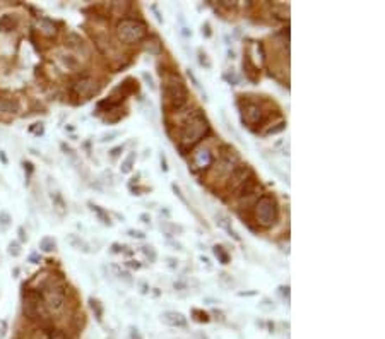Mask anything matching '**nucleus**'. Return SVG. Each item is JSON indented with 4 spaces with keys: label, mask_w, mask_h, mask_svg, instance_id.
I'll return each mask as SVG.
<instances>
[{
    "label": "nucleus",
    "mask_w": 385,
    "mask_h": 339,
    "mask_svg": "<svg viewBox=\"0 0 385 339\" xmlns=\"http://www.w3.org/2000/svg\"><path fill=\"white\" fill-rule=\"evenodd\" d=\"M192 315H194L195 321H197V322H204V324L211 321L209 315H207L206 312H202V310H199V309H194V310H192Z\"/></svg>",
    "instance_id": "30"
},
{
    "label": "nucleus",
    "mask_w": 385,
    "mask_h": 339,
    "mask_svg": "<svg viewBox=\"0 0 385 339\" xmlns=\"http://www.w3.org/2000/svg\"><path fill=\"white\" fill-rule=\"evenodd\" d=\"M187 75H188V77H190L192 84H194L195 87H197V89H200V84H199L197 77H195V75H194V72H192V69H188V70H187Z\"/></svg>",
    "instance_id": "45"
},
{
    "label": "nucleus",
    "mask_w": 385,
    "mask_h": 339,
    "mask_svg": "<svg viewBox=\"0 0 385 339\" xmlns=\"http://www.w3.org/2000/svg\"><path fill=\"white\" fill-rule=\"evenodd\" d=\"M48 339H69V338H67V334L63 333V331H60V329H53L50 334H48Z\"/></svg>",
    "instance_id": "36"
},
{
    "label": "nucleus",
    "mask_w": 385,
    "mask_h": 339,
    "mask_svg": "<svg viewBox=\"0 0 385 339\" xmlns=\"http://www.w3.org/2000/svg\"><path fill=\"white\" fill-rule=\"evenodd\" d=\"M159 230H161L163 235H166L168 238L175 237L176 233H182V226H176V225H173V223H170V221H161V225H159Z\"/></svg>",
    "instance_id": "21"
},
{
    "label": "nucleus",
    "mask_w": 385,
    "mask_h": 339,
    "mask_svg": "<svg viewBox=\"0 0 385 339\" xmlns=\"http://www.w3.org/2000/svg\"><path fill=\"white\" fill-rule=\"evenodd\" d=\"M7 333V322L5 321H0V339H3Z\"/></svg>",
    "instance_id": "47"
},
{
    "label": "nucleus",
    "mask_w": 385,
    "mask_h": 339,
    "mask_svg": "<svg viewBox=\"0 0 385 339\" xmlns=\"http://www.w3.org/2000/svg\"><path fill=\"white\" fill-rule=\"evenodd\" d=\"M38 27L45 36H53V34L57 33V26H55L53 21H50V19H39Z\"/></svg>",
    "instance_id": "20"
},
{
    "label": "nucleus",
    "mask_w": 385,
    "mask_h": 339,
    "mask_svg": "<svg viewBox=\"0 0 385 339\" xmlns=\"http://www.w3.org/2000/svg\"><path fill=\"white\" fill-rule=\"evenodd\" d=\"M284 129H286V122H281V123H278V125H274V127H269V129L266 130V134H269V135L279 134V132H283Z\"/></svg>",
    "instance_id": "33"
},
{
    "label": "nucleus",
    "mask_w": 385,
    "mask_h": 339,
    "mask_svg": "<svg viewBox=\"0 0 385 339\" xmlns=\"http://www.w3.org/2000/svg\"><path fill=\"white\" fill-rule=\"evenodd\" d=\"M110 269L115 273V276H117L118 279H122L123 283H127V285H134V279H132L130 273H127V271H122V267L117 266V264H111Z\"/></svg>",
    "instance_id": "22"
},
{
    "label": "nucleus",
    "mask_w": 385,
    "mask_h": 339,
    "mask_svg": "<svg viewBox=\"0 0 385 339\" xmlns=\"http://www.w3.org/2000/svg\"><path fill=\"white\" fill-rule=\"evenodd\" d=\"M128 266L134 267V269H139V267H140V264H139L137 261H128Z\"/></svg>",
    "instance_id": "55"
},
{
    "label": "nucleus",
    "mask_w": 385,
    "mask_h": 339,
    "mask_svg": "<svg viewBox=\"0 0 385 339\" xmlns=\"http://www.w3.org/2000/svg\"><path fill=\"white\" fill-rule=\"evenodd\" d=\"M147 290H149V288H147L146 283H140V293H147Z\"/></svg>",
    "instance_id": "58"
},
{
    "label": "nucleus",
    "mask_w": 385,
    "mask_h": 339,
    "mask_svg": "<svg viewBox=\"0 0 385 339\" xmlns=\"http://www.w3.org/2000/svg\"><path fill=\"white\" fill-rule=\"evenodd\" d=\"M0 158H2L3 163H7V158H5V154H3V153H0Z\"/></svg>",
    "instance_id": "61"
},
{
    "label": "nucleus",
    "mask_w": 385,
    "mask_h": 339,
    "mask_svg": "<svg viewBox=\"0 0 385 339\" xmlns=\"http://www.w3.org/2000/svg\"><path fill=\"white\" fill-rule=\"evenodd\" d=\"M41 293L43 303H45L48 312H60L65 307V286H63V283L55 281L53 278L48 279Z\"/></svg>",
    "instance_id": "5"
},
{
    "label": "nucleus",
    "mask_w": 385,
    "mask_h": 339,
    "mask_svg": "<svg viewBox=\"0 0 385 339\" xmlns=\"http://www.w3.org/2000/svg\"><path fill=\"white\" fill-rule=\"evenodd\" d=\"M115 137H118V130H111V132L103 134L99 141H101V142H110V141H113Z\"/></svg>",
    "instance_id": "37"
},
{
    "label": "nucleus",
    "mask_w": 385,
    "mask_h": 339,
    "mask_svg": "<svg viewBox=\"0 0 385 339\" xmlns=\"http://www.w3.org/2000/svg\"><path fill=\"white\" fill-rule=\"evenodd\" d=\"M161 322L170 327H185L187 326V317L182 312H175V310H170V312L161 314Z\"/></svg>",
    "instance_id": "11"
},
{
    "label": "nucleus",
    "mask_w": 385,
    "mask_h": 339,
    "mask_svg": "<svg viewBox=\"0 0 385 339\" xmlns=\"http://www.w3.org/2000/svg\"><path fill=\"white\" fill-rule=\"evenodd\" d=\"M252 178V171L248 168V165L238 166L235 168L233 173L230 175V183H228V189L230 190H240L245 183Z\"/></svg>",
    "instance_id": "9"
},
{
    "label": "nucleus",
    "mask_w": 385,
    "mask_h": 339,
    "mask_svg": "<svg viewBox=\"0 0 385 339\" xmlns=\"http://www.w3.org/2000/svg\"><path fill=\"white\" fill-rule=\"evenodd\" d=\"M163 96L166 101L168 108L171 111H180L187 106L188 103V91L183 82V79L178 74L171 72L166 75L163 86Z\"/></svg>",
    "instance_id": "2"
},
{
    "label": "nucleus",
    "mask_w": 385,
    "mask_h": 339,
    "mask_svg": "<svg viewBox=\"0 0 385 339\" xmlns=\"http://www.w3.org/2000/svg\"><path fill=\"white\" fill-rule=\"evenodd\" d=\"M51 202H53V211L58 216H65L67 214V204L60 192H51Z\"/></svg>",
    "instance_id": "17"
},
{
    "label": "nucleus",
    "mask_w": 385,
    "mask_h": 339,
    "mask_svg": "<svg viewBox=\"0 0 385 339\" xmlns=\"http://www.w3.org/2000/svg\"><path fill=\"white\" fill-rule=\"evenodd\" d=\"M272 12L281 19H288L290 17V5H286V3H276V5H272Z\"/></svg>",
    "instance_id": "26"
},
{
    "label": "nucleus",
    "mask_w": 385,
    "mask_h": 339,
    "mask_svg": "<svg viewBox=\"0 0 385 339\" xmlns=\"http://www.w3.org/2000/svg\"><path fill=\"white\" fill-rule=\"evenodd\" d=\"M10 221H12V218L9 216V213L2 211V213H0V223H2L3 226H7V225H10Z\"/></svg>",
    "instance_id": "40"
},
{
    "label": "nucleus",
    "mask_w": 385,
    "mask_h": 339,
    "mask_svg": "<svg viewBox=\"0 0 385 339\" xmlns=\"http://www.w3.org/2000/svg\"><path fill=\"white\" fill-rule=\"evenodd\" d=\"M216 223H218L219 228H223L228 235H230V237H233L235 240H240V235L233 230V226H231V221H230V218H228V216H224V214H221V213L216 214Z\"/></svg>",
    "instance_id": "15"
},
{
    "label": "nucleus",
    "mask_w": 385,
    "mask_h": 339,
    "mask_svg": "<svg viewBox=\"0 0 385 339\" xmlns=\"http://www.w3.org/2000/svg\"><path fill=\"white\" fill-rule=\"evenodd\" d=\"M62 60H63V63H67L69 67H77V60H75L72 55H62Z\"/></svg>",
    "instance_id": "39"
},
{
    "label": "nucleus",
    "mask_w": 385,
    "mask_h": 339,
    "mask_svg": "<svg viewBox=\"0 0 385 339\" xmlns=\"http://www.w3.org/2000/svg\"><path fill=\"white\" fill-rule=\"evenodd\" d=\"M199 63L204 67V69H211V67H212V63L209 60V57H207V53H206V51H202V50H199Z\"/></svg>",
    "instance_id": "31"
},
{
    "label": "nucleus",
    "mask_w": 385,
    "mask_h": 339,
    "mask_svg": "<svg viewBox=\"0 0 385 339\" xmlns=\"http://www.w3.org/2000/svg\"><path fill=\"white\" fill-rule=\"evenodd\" d=\"M17 233H19V240H21V242H27V235H26V231H24V228H19Z\"/></svg>",
    "instance_id": "51"
},
{
    "label": "nucleus",
    "mask_w": 385,
    "mask_h": 339,
    "mask_svg": "<svg viewBox=\"0 0 385 339\" xmlns=\"http://www.w3.org/2000/svg\"><path fill=\"white\" fill-rule=\"evenodd\" d=\"M161 168H163V171H168V161H166V156H164V153H161Z\"/></svg>",
    "instance_id": "52"
},
{
    "label": "nucleus",
    "mask_w": 385,
    "mask_h": 339,
    "mask_svg": "<svg viewBox=\"0 0 385 339\" xmlns=\"http://www.w3.org/2000/svg\"><path fill=\"white\" fill-rule=\"evenodd\" d=\"M142 79H144V81H146V84L149 86L151 89H156V86H154V81H152V77H151L149 74H147V72H144V74H142Z\"/></svg>",
    "instance_id": "44"
},
{
    "label": "nucleus",
    "mask_w": 385,
    "mask_h": 339,
    "mask_svg": "<svg viewBox=\"0 0 385 339\" xmlns=\"http://www.w3.org/2000/svg\"><path fill=\"white\" fill-rule=\"evenodd\" d=\"M140 252L144 254V257H146L149 262H156V261H158V252H156L154 247H151V245H144L142 249H140Z\"/></svg>",
    "instance_id": "28"
},
{
    "label": "nucleus",
    "mask_w": 385,
    "mask_h": 339,
    "mask_svg": "<svg viewBox=\"0 0 385 339\" xmlns=\"http://www.w3.org/2000/svg\"><path fill=\"white\" fill-rule=\"evenodd\" d=\"M139 219H140V223H144V225H149V223H151V216H149L147 213H142V214H140Z\"/></svg>",
    "instance_id": "48"
},
{
    "label": "nucleus",
    "mask_w": 385,
    "mask_h": 339,
    "mask_svg": "<svg viewBox=\"0 0 385 339\" xmlns=\"http://www.w3.org/2000/svg\"><path fill=\"white\" fill-rule=\"evenodd\" d=\"M29 261L33 262V264H38V262H39V259H38V255H36V254H33V255H31V257H29Z\"/></svg>",
    "instance_id": "57"
},
{
    "label": "nucleus",
    "mask_w": 385,
    "mask_h": 339,
    "mask_svg": "<svg viewBox=\"0 0 385 339\" xmlns=\"http://www.w3.org/2000/svg\"><path fill=\"white\" fill-rule=\"evenodd\" d=\"M260 309H262V310H272V309H274V303H272L271 300H269V298H264V302L262 303H260Z\"/></svg>",
    "instance_id": "42"
},
{
    "label": "nucleus",
    "mask_w": 385,
    "mask_h": 339,
    "mask_svg": "<svg viewBox=\"0 0 385 339\" xmlns=\"http://www.w3.org/2000/svg\"><path fill=\"white\" fill-rule=\"evenodd\" d=\"M17 26H19V19L15 14H3L2 17H0V31H2V33H10V31H14Z\"/></svg>",
    "instance_id": "14"
},
{
    "label": "nucleus",
    "mask_w": 385,
    "mask_h": 339,
    "mask_svg": "<svg viewBox=\"0 0 385 339\" xmlns=\"http://www.w3.org/2000/svg\"><path fill=\"white\" fill-rule=\"evenodd\" d=\"M89 303H91V309H93V312L96 314V319H98V321H101V317H103V307H101V303H99L98 300H94V298H91Z\"/></svg>",
    "instance_id": "29"
},
{
    "label": "nucleus",
    "mask_w": 385,
    "mask_h": 339,
    "mask_svg": "<svg viewBox=\"0 0 385 339\" xmlns=\"http://www.w3.org/2000/svg\"><path fill=\"white\" fill-rule=\"evenodd\" d=\"M9 254L12 257H19L21 255V245L17 242H10L9 243Z\"/></svg>",
    "instance_id": "34"
},
{
    "label": "nucleus",
    "mask_w": 385,
    "mask_h": 339,
    "mask_svg": "<svg viewBox=\"0 0 385 339\" xmlns=\"http://www.w3.org/2000/svg\"><path fill=\"white\" fill-rule=\"evenodd\" d=\"M171 190L175 192V195H178V199L180 201L183 202V204H187V199H185V195L182 194V190H180V187L176 185V183H171Z\"/></svg>",
    "instance_id": "38"
},
{
    "label": "nucleus",
    "mask_w": 385,
    "mask_h": 339,
    "mask_svg": "<svg viewBox=\"0 0 385 339\" xmlns=\"http://www.w3.org/2000/svg\"><path fill=\"white\" fill-rule=\"evenodd\" d=\"M254 216L259 226L262 228H272L278 221L279 206L272 195H260L254 204Z\"/></svg>",
    "instance_id": "4"
},
{
    "label": "nucleus",
    "mask_w": 385,
    "mask_h": 339,
    "mask_svg": "<svg viewBox=\"0 0 385 339\" xmlns=\"http://www.w3.org/2000/svg\"><path fill=\"white\" fill-rule=\"evenodd\" d=\"M113 252H115V254L122 252V249H120V245H118V243H113Z\"/></svg>",
    "instance_id": "59"
},
{
    "label": "nucleus",
    "mask_w": 385,
    "mask_h": 339,
    "mask_svg": "<svg viewBox=\"0 0 385 339\" xmlns=\"http://www.w3.org/2000/svg\"><path fill=\"white\" fill-rule=\"evenodd\" d=\"M15 111H19L17 99L0 96V113H15Z\"/></svg>",
    "instance_id": "16"
},
{
    "label": "nucleus",
    "mask_w": 385,
    "mask_h": 339,
    "mask_svg": "<svg viewBox=\"0 0 385 339\" xmlns=\"http://www.w3.org/2000/svg\"><path fill=\"white\" fill-rule=\"evenodd\" d=\"M209 120L200 110H194L185 115L182 120L178 132V142L182 149H190L195 144H199L207 134H209Z\"/></svg>",
    "instance_id": "1"
},
{
    "label": "nucleus",
    "mask_w": 385,
    "mask_h": 339,
    "mask_svg": "<svg viewBox=\"0 0 385 339\" xmlns=\"http://www.w3.org/2000/svg\"><path fill=\"white\" fill-rule=\"evenodd\" d=\"M67 242L74 250L82 254H91V245L87 243L84 238H81L79 235H67Z\"/></svg>",
    "instance_id": "13"
},
{
    "label": "nucleus",
    "mask_w": 385,
    "mask_h": 339,
    "mask_svg": "<svg viewBox=\"0 0 385 339\" xmlns=\"http://www.w3.org/2000/svg\"><path fill=\"white\" fill-rule=\"evenodd\" d=\"M120 153H122V146H120V147H115V149L111 151V158H117Z\"/></svg>",
    "instance_id": "54"
},
{
    "label": "nucleus",
    "mask_w": 385,
    "mask_h": 339,
    "mask_svg": "<svg viewBox=\"0 0 385 339\" xmlns=\"http://www.w3.org/2000/svg\"><path fill=\"white\" fill-rule=\"evenodd\" d=\"M212 252H214V255L218 257V261L221 262V264H230V254L226 252V249H223L221 245H214L212 247Z\"/></svg>",
    "instance_id": "24"
},
{
    "label": "nucleus",
    "mask_w": 385,
    "mask_h": 339,
    "mask_svg": "<svg viewBox=\"0 0 385 339\" xmlns=\"http://www.w3.org/2000/svg\"><path fill=\"white\" fill-rule=\"evenodd\" d=\"M281 293H283V295H286V297H290V288H288V286H286V288H284V286H281Z\"/></svg>",
    "instance_id": "56"
},
{
    "label": "nucleus",
    "mask_w": 385,
    "mask_h": 339,
    "mask_svg": "<svg viewBox=\"0 0 385 339\" xmlns=\"http://www.w3.org/2000/svg\"><path fill=\"white\" fill-rule=\"evenodd\" d=\"M221 5L224 7V9H235V7H236V2H230V0H223Z\"/></svg>",
    "instance_id": "49"
},
{
    "label": "nucleus",
    "mask_w": 385,
    "mask_h": 339,
    "mask_svg": "<svg viewBox=\"0 0 385 339\" xmlns=\"http://www.w3.org/2000/svg\"><path fill=\"white\" fill-rule=\"evenodd\" d=\"M22 310L24 315L31 321H36V319H43L46 317L48 310L45 307V303L39 298V295H36L34 291H29V293L24 297V303H22Z\"/></svg>",
    "instance_id": "6"
},
{
    "label": "nucleus",
    "mask_w": 385,
    "mask_h": 339,
    "mask_svg": "<svg viewBox=\"0 0 385 339\" xmlns=\"http://www.w3.org/2000/svg\"><path fill=\"white\" fill-rule=\"evenodd\" d=\"M166 266L170 267V269H176V267H178V261L173 257H166Z\"/></svg>",
    "instance_id": "46"
},
{
    "label": "nucleus",
    "mask_w": 385,
    "mask_h": 339,
    "mask_svg": "<svg viewBox=\"0 0 385 339\" xmlns=\"http://www.w3.org/2000/svg\"><path fill=\"white\" fill-rule=\"evenodd\" d=\"M202 36L204 38H211L212 36V31H211V24H209V22H204V24H202Z\"/></svg>",
    "instance_id": "41"
},
{
    "label": "nucleus",
    "mask_w": 385,
    "mask_h": 339,
    "mask_svg": "<svg viewBox=\"0 0 385 339\" xmlns=\"http://www.w3.org/2000/svg\"><path fill=\"white\" fill-rule=\"evenodd\" d=\"M200 262H202V264H206V267H207V269H212V266H211V261H209V259H207V257H204V255H202V257H200Z\"/></svg>",
    "instance_id": "53"
},
{
    "label": "nucleus",
    "mask_w": 385,
    "mask_h": 339,
    "mask_svg": "<svg viewBox=\"0 0 385 339\" xmlns=\"http://www.w3.org/2000/svg\"><path fill=\"white\" fill-rule=\"evenodd\" d=\"M39 249H41L43 252L50 254V252H53V250L57 249V242H55L51 237H45V238H41V240H39Z\"/></svg>",
    "instance_id": "25"
},
{
    "label": "nucleus",
    "mask_w": 385,
    "mask_h": 339,
    "mask_svg": "<svg viewBox=\"0 0 385 339\" xmlns=\"http://www.w3.org/2000/svg\"><path fill=\"white\" fill-rule=\"evenodd\" d=\"M242 115H243V122H245L248 127L260 125L264 120V111L259 103H252V101L247 103L242 110Z\"/></svg>",
    "instance_id": "8"
},
{
    "label": "nucleus",
    "mask_w": 385,
    "mask_h": 339,
    "mask_svg": "<svg viewBox=\"0 0 385 339\" xmlns=\"http://www.w3.org/2000/svg\"><path fill=\"white\" fill-rule=\"evenodd\" d=\"M65 45L69 46V48H72V50H84V48H86L82 38L79 36V34H75V33H69V34H67V36H65Z\"/></svg>",
    "instance_id": "18"
},
{
    "label": "nucleus",
    "mask_w": 385,
    "mask_h": 339,
    "mask_svg": "<svg viewBox=\"0 0 385 339\" xmlns=\"http://www.w3.org/2000/svg\"><path fill=\"white\" fill-rule=\"evenodd\" d=\"M98 91H99L98 81H96L94 77H91V75H82V77H79L77 81L72 84V93L82 99H89L91 96H94Z\"/></svg>",
    "instance_id": "7"
},
{
    "label": "nucleus",
    "mask_w": 385,
    "mask_h": 339,
    "mask_svg": "<svg viewBox=\"0 0 385 339\" xmlns=\"http://www.w3.org/2000/svg\"><path fill=\"white\" fill-rule=\"evenodd\" d=\"M219 281H221V285L224 286V288H231V286L235 285L233 278H231L230 274H226V273H221V274H219Z\"/></svg>",
    "instance_id": "32"
},
{
    "label": "nucleus",
    "mask_w": 385,
    "mask_h": 339,
    "mask_svg": "<svg viewBox=\"0 0 385 339\" xmlns=\"http://www.w3.org/2000/svg\"><path fill=\"white\" fill-rule=\"evenodd\" d=\"M115 33L120 43L123 45H137L147 36V26L137 17H123L115 26Z\"/></svg>",
    "instance_id": "3"
},
{
    "label": "nucleus",
    "mask_w": 385,
    "mask_h": 339,
    "mask_svg": "<svg viewBox=\"0 0 385 339\" xmlns=\"http://www.w3.org/2000/svg\"><path fill=\"white\" fill-rule=\"evenodd\" d=\"M128 339H142V338H140V334L137 333V329H134V327H132L130 334H128Z\"/></svg>",
    "instance_id": "50"
},
{
    "label": "nucleus",
    "mask_w": 385,
    "mask_h": 339,
    "mask_svg": "<svg viewBox=\"0 0 385 339\" xmlns=\"http://www.w3.org/2000/svg\"><path fill=\"white\" fill-rule=\"evenodd\" d=\"M87 206H89V209L93 211V213H96V216L99 218V221H101L103 225H108V226L111 225V221H110V216H108V214H106L105 211H103L101 207H99L98 204H93V202H89V204H87Z\"/></svg>",
    "instance_id": "23"
},
{
    "label": "nucleus",
    "mask_w": 385,
    "mask_h": 339,
    "mask_svg": "<svg viewBox=\"0 0 385 339\" xmlns=\"http://www.w3.org/2000/svg\"><path fill=\"white\" fill-rule=\"evenodd\" d=\"M62 149L65 151V153H72V149H70V147H69V146H65V144H62Z\"/></svg>",
    "instance_id": "60"
},
{
    "label": "nucleus",
    "mask_w": 385,
    "mask_h": 339,
    "mask_svg": "<svg viewBox=\"0 0 385 339\" xmlns=\"http://www.w3.org/2000/svg\"><path fill=\"white\" fill-rule=\"evenodd\" d=\"M113 10H118L120 15H125V12L128 10V3H127V2H122V3H120V2H115V3H113Z\"/></svg>",
    "instance_id": "35"
},
{
    "label": "nucleus",
    "mask_w": 385,
    "mask_h": 339,
    "mask_svg": "<svg viewBox=\"0 0 385 339\" xmlns=\"http://www.w3.org/2000/svg\"><path fill=\"white\" fill-rule=\"evenodd\" d=\"M243 69H245V74L247 77L250 79L252 82H257V77H259V70H257V67L252 63L250 57L248 55H245V58H243Z\"/></svg>",
    "instance_id": "19"
},
{
    "label": "nucleus",
    "mask_w": 385,
    "mask_h": 339,
    "mask_svg": "<svg viewBox=\"0 0 385 339\" xmlns=\"http://www.w3.org/2000/svg\"><path fill=\"white\" fill-rule=\"evenodd\" d=\"M128 237H132V238H139V240H142L146 235L142 233V231H139V230H128Z\"/></svg>",
    "instance_id": "43"
},
{
    "label": "nucleus",
    "mask_w": 385,
    "mask_h": 339,
    "mask_svg": "<svg viewBox=\"0 0 385 339\" xmlns=\"http://www.w3.org/2000/svg\"><path fill=\"white\" fill-rule=\"evenodd\" d=\"M142 48H144L146 53L154 55V57H158V55L163 53V45H161V41H159L158 36H149V38L144 39Z\"/></svg>",
    "instance_id": "12"
},
{
    "label": "nucleus",
    "mask_w": 385,
    "mask_h": 339,
    "mask_svg": "<svg viewBox=\"0 0 385 339\" xmlns=\"http://www.w3.org/2000/svg\"><path fill=\"white\" fill-rule=\"evenodd\" d=\"M134 161H135V153H128V156L123 159L122 166H120L122 173H130L132 168H134Z\"/></svg>",
    "instance_id": "27"
},
{
    "label": "nucleus",
    "mask_w": 385,
    "mask_h": 339,
    "mask_svg": "<svg viewBox=\"0 0 385 339\" xmlns=\"http://www.w3.org/2000/svg\"><path fill=\"white\" fill-rule=\"evenodd\" d=\"M214 161V156H212V151L209 147H202V149H197L192 156V163H194L195 170H207Z\"/></svg>",
    "instance_id": "10"
}]
</instances>
